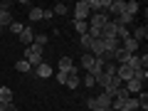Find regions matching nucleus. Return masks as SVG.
I'll return each instance as SVG.
<instances>
[{
    "instance_id": "nucleus-4",
    "label": "nucleus",
    "mask_w": 148,
    "mask_h": 111,
    "mask_svg": "<svg viewBox=\"0 0 148 111\" xmlns=\"http://www.w3.org/2000/svg\"><path fill=\"white\" fill-rule=\"evenodd\" d=\"M64 86H69V89H79V86H82V79H79V69H77V67H74L72 72L67 74V84H64Z\"/></svg>"
},
{
    "instance_id": "nucleus-22",
    "label": "nucleus",
    "mask_w": 148,
    "mask_h": 111,
    "mask_svg": "<svg viewBox=\"0 0 148 111\" xmlns=\"http://www.w3.org/2000/svg\"><path fill=\"white\" fill-rule=\"evenodd\" d=\"M138 10H141V5H138L136 0H128V3H126V12H128V15H136Z\"/></svg>"
},
{
    "instance_id": "nucleus-31",
    "label": "nucleus",
    "mask_w": 148,
    "mask_h": 111,
    "mask_svg": "<svg viewBox=\"0 0 148 111\" xmlns=\"http://www.w3.org/2000/svg\"><path fill=\"white\" fill-rule=\"evenodd\" d=\"M52 17H54L52 10H45V12H42V20H52Z\"/></svg>"
},
{
    "instance_id": "nucleus-19",
    "label": "nucleus",
    "mask_w": 148,
    "mask_h": 111,
    "mask_svg": "<svg viewBox=\"0 0 148 111\" xmlns=\"http://www.w3.org/2000/svg\"><path fill=\"white\" fill-rule=\"evenodd\" d=\"M91 42H94V40H91L89 35H82V37H79V45H82V52H89V49H91Z\"/></svg>"
},
{
    "instance_id": "nucleus-14",
    "label": "nucleus",
    "mask_w": 148,
    "mask_h": 111,
    "mask_svg": "<svg viewBox=\"0 0 148 111\" xmlns=\"http://www.w3.org/2000/svg\"><path fill=\"white\" fill-rule=\"evenodd\" d=\"M123 64H126V67L131 69V72H136V69H141V54H131V57H128V59H126Z\"/></svg>"
},
{
    "instance_id": "nucleus-18",
    "label": "nucleus",
    "mask_w": 148,
    "mask_h": 111,
    "mask_svg": "<svg viewBox=\"0 0 148 111\" xmlns=\"http://www.w3.org/2000/svg\"><path fill=\"white\" fill-rule=\"evenodd\" d=\"M72 25H74V30L79 32V37H82V35H86V30H89V22H82V20H74Z\"/></svg>"
},
{
    "instance_id": "nucleus-27",
    "label": "nucleus",
    "mask_w": 148,
    "mask_h": 111,
    "mask_svg": "<svg viewBox=\"0 0 148 111\" xmlns=\"http://www.w3.org/2000/svg\"><path fill=\"white\" fill-rule=\"evenodd\" d=\"M52 12L54 15H67V5H64V3H57V5L52 8Z\"/></svg>"
},
{
    "instance_id": "nucleus-7",
    "label": "nucleus",
    "mask_w": 148,
    "mask_h": 111,
    "mask_svg": "<svg viewBox=\"0 0 148 111\" xmlns=\"http://www.w3.org/2000/svg\"><path fill=\"white\" fill-rule=\"evenodd\" d=\"M74 69V62H72V57H62L57 62V72H62V74H69Z\"/></svg>"
},
{
    "instance_id": "nucleus-13",
    "label": "nucleus",
    "mask_w": 148,
    "mask_h": 111,
    "mask_svg": "<svg viewBox=\"0 0 148 111\" xmlns=\"http://www.w3.org/2000/svg\"><path fill=\"white\" fill-rule=\"evenodd\" d=\"M121 47L126 49L128 54H138V42L133 40V37H128V40H123V42H121Z\"/></svg>"
},
{
    "instance_id": "nucleus-20",
    "label": "nucleus",
    "mask_w": 148,
    "mask_h": 111,
    "mask_svg": "<svg viewBox=\"0 0 148 111\" xmlns=\"http://www.w3.org/2000/svg\"><path fill=\"white\" fill-rule=\"evenodd\" d=\"M10 22H12L10 10H3V12H0V27H10Z\"/></svg>"
},
{
    "instance_id": "nucleus-3",
    "label": "nucleus",
    "mask_w": 148,
    "mask_h": 111,
    "mask_svg": "<svg viewBox=\"0 0 148 111\" xmlns=\"http://www.w3.org/2000/svg\"><path fill=\"white\" fill-rule=\"evenodd\" d=\"M109 22V15L106 12H96V15H91V20H89V27H94V30H99L101 32V27Z\"/></svg>"
},
{
    "instance_id": "nucleus-9",
    "label": "nucleus",
    "mask_w": 148,
    "mask_h": 111,
    "mask_svg": "<svg viewBox=\"0 0 148 111\" xmlns=\"http://www.w3.org/2000/svg\"><path fill=\"white\" fill-rule=\"evenodd\" d=\"M123 86H126V91H128L131 96H133V94H138V91H143V84H141L138 79H133V77H131V79H128Z\"/></svg>"
},
{
    "instance_id": "nucleus-1",
    "label": "nucleus",
    "mask_w": 148,
    "mask_h": 111,
    "mask_svg": "<svg viewBox=\"0 0 148 111\" xmlns=\"http://www.w3.org/2000/svg\"><path fill=\"white\" fill-rule=\"evenodd\" d=\"M25 59L27 64H30L32 69L35 67H40V64L45 62V57H42V47H37V45H30V47H25Z\"/></svg>"
},
{
    "instance_id": "nucleus-11",
    "label": "nucleus",
    "mask_w": 148,
    "mask_h": 111,
    "mask_svg": "<svg viewBox=\"0 0 148 111\" xmlns=\"http://www.w3.org/2000/svg\"><path fill=\"white\" fill-rule=\"evenodd\" d=\"M116 77H119V79L123 82V84H126V82H128V79L133 77V72H131V69L126 67V64H119V67H116Z\"/></svg>"
},
{
    "instance_id": "nucleus-5",
    "label": "nucleus",
    "mask_w": 148,
    "mask_h": 111,
    "mask_svg": "<svg viewBox=\"0 0 148 111\" xmlns=\"http://www.w3.org/2000/svg\"><path fill=\"white\" fill-rule=\"evenodd\" d=\"M32 74H35V77H40V79H47V77H52V74H54V69L49 67L47 62H42L40 67H35V69H32Z\"/></svg>"
},
{
    "instance_id": "nucleus-15",
    "label": "nucleus",
    "mask_w": 148,
    "mask_h": 111,
    "mask_svg": "<svg viewBox=\"0 0 148 111\" xmlns=\"http://www.w3.org/2000/svg\"><path fill=\"white\" fill-rule=\"evenodd\" d=\"M131 37H133V40H136L138 45H141L143 40H146V37H148V27H146V25H141V27H136V30H133V35H131Z\"/></svg>"
},
{
    "instance_id": "nucleus-34",
    "label": "nucleus",
    "mask_w": 148,
    "mask_h": 111,
    "mask_svg": "<svg viewBox=\"0 0 148 111\" xmlns=\"http://www.w3.org/2000/svg\"><path fill=\"white\" fill-rule=\"evenodd\" d=\"M106 111H114V109H106Z\"/></svg>"
},
{
    "instance_id": "nucleus-6",
    "label": "nucleus",
    "mask_w": 148,
    "mask_h": 111,
    "mask_svg": "<svg viewBox=\"0 0 148 111\" xmlns=\"http://www.w3.org/2000/svg\"><path fill=\"white\" fill-rule=\"evenodd\" d=\"M116 20H109L106 22L104 27H101V37H104V40H111V37H116Z\"/></svg>"
},
{
    "instance_id": "nucleus-10",
    "label": "nucleus",
    "mask_w": 148,
    "mask_h": 111,
    "mask_svg": "<svg viewBox=\"0 0 148 111\" xmlns=\"http://www.w3.org/2000/svg\"><path fill=\"white\" fill-rule=\"evenodd\" d=\"M17 37H20V42L25 45V47H30V45L35 42V32H32L30 27H25V30H22V32H20V35H17Z\"/></svg>"
},
{
    "instance_id": "nucleus-30",
    "label": "nucleus",
    "mask_w": 148,
    "mask_h": 111,
    "mask_svg": "<svg viewBox=\"0 0 148 111\" xmlns=\"http://www.w3.org/2000/svg\"><path fill=\"white\" fill-rule=\"evenodd\" d=\"M57 82H59V84H67V74H62V72H57Z\"/></svg>"
},
{
    "instance_id": "nucleus-24",
    "label": "nucleus",
    "mask_w": 148,
    "mask_h": 111,
    "mask_svg": "<svg viewBox=\"0 0 148 111\" xmlns=\"http://www.w3.org/2000/svg\"><path fill=\"white\" fill-rule=\"evenodd\" d=\"M133 79H138L141 84H146V79H148V72H146V69H136V72H133Z\"/></svg>"
},
{
    "instance_id": "nucleus-16",
    "label": "nucleus",
    "mask_w": 148,
    "mask_h": 111,
    "mask_svg": "<svg viewBox=\"0 0 148 111\" xmlns=\"http://www.w3.org/2000/svg\"><path fill=\"white\" fill-rule=\"evenodd\" d=\"M0 104H12V91L8 86H0Z\"/></svg>"
},
{
    "instance_id": "nucleus-21",
    "label": "nucleus",
    "mask_w": 148,
    "mask_h": 111,
    "mask_svg": "<svg viewBox=\"0 0 148 111\" xmlns=\"http://www.w3.org/2000/svg\"><path fill=\"white\" fill-rule=\"evenodd\" d=\"M15 69H17V72H22V74L32 72V67H30V64L25 62V59H17V62H15Z\"/></svg>"
},
{
    "instance_id": "nucleus-12",
    "label": "nucleus",
    "mask_w": 148,
    "mask_h": 111,
    "mask_svg": "<svg viewBox=\"0 0 148 111\" xmlns=\"http://www.w3.org/2000/svg\"><path fill=\"white\" fill-rule=\"evenodd\" d=\"M94 99H96V106H99V109H111V101H114L109 94H104V91H101L99 96H94Z\"/></svg>"
},
{
    "instance_id": "nucleus-33",
    "label": "nucleus",
    "mask_w": 148,
    "mask_h": 111,
    "mask_svg": "<svg viewBox=\"0 0 148 111\" xmlns=\"http://www.w3.org/2000/svg\"><path fill=\"white\" fill-rule=\"evenodd\" d=\"M3 10H8V3H0V12Z\"/></svg>"
},
{
    "instance_id": "nucleus-36",
    "label": "nucleus",
    "mask_w": 148,
    "mask_h": 111,
    "mask_svg": "<svg viewBox=\"0 0 148 111\" xmlns=\"http://www.w3.org/2000/svg\"><path fill=\"white\" fill-rule=\"evenodd\" d=\"M0 32H3V27H0Z\"/></svg>"
},
{
    "instance_id": "nucleus-25",
    "label": "nucleus",
    "mask_w": 148,
    "mask_h": 111,
    "mask_svg": "<svg viewBox=\"0 0 148 111\" xmlns=\"http://www.w3.org/2000/svg\"><path fill=\"white\" fill-rule=\"evenodd\" d=\"M128 96H131V94H128V91H126V86H121V89H119L116 94H114V99H119V101H126Z\"/></svg>"
},
{
    "instance_id": "nucleus-26",
    "label": "nucleus",
    "mask_w": 148,
    "mask_h": 111,
    "mask_svg": "<svg viewBox=\"0 0 148 111\" xmlns=\"http://www.w3.org/2000/svg\"><path fill=\"white\" fill-rule=\"evenodd\" d=\"M32 45H37V47L45 49V45H47V35H35V42H32Z\"/></svg>"
},
{
    "instance_id": "nucleus-32",
    "label": "nucleus",
    "mask_w": 148,
    "mask_h": 111,
    "mask_svg": "<svg viewBox=\"0 0 148 111\" xmlns=\"http://www.w3.org/2000/svg\"><path fill=\"white\" fill-rule=\"evenodd\" d=\"M0 111H17V109H15V104H3V109H0Z\"/></svg>"
},
{
    "instance_id": "nucleus-28",
    "label": "nucleus",
    "mask_w": 148,
    "mask_h": 111,
    "mask_svg": "<svg viewBox=\"0 0 148 111\" xmlns=\"http://www.w3.org/2000/svg\"><path fill=\"white\" fill-rule=\"evenodd\" d=\"M10 30L15 32V35H20V32L25 30V25H20V22H15V20H12V22H10Z\"/></svg>"
},
{
    "instance_id": "nucleus-2",
    "label": "nucleus",
    "mask_w": 148,
    "mask_h": 111,
    "mask_svg": "<svg viewBox=\"0 0 148 111\" xmlns=\"http://www.w3.org/2000/svg\"><path fill=\"white\" fill-rule=\"evenodd\" d=\"M91 12H89V8H86V0H79L77 5H74V20H82V22H86V17H89Z\"/></svg>"
},
{
    "instance_id": "nucleus-23",
    "label": "nucleus",
    "mask_w": 148,
    "mask_h": 111,
    "mask_svg": "<svg viewBox=\"0 0 148 111\" xmlns=\"http://www.w3.org/2000/svg\"><path fill=\"white\" fill-rule=\"evenodd\" d=\"M42 8H30V20L32 22H37V20H42Z\"/></svg>"
},
{
    "instance_id": "nucleus-29",
    "label": "nucleus",
    "mask_w": 148,
    "mask_h": 111,
    "mask_svg": "<svg viewBox=\"0 0 148 111\" xmlns=\"http://www.w3.org/2000/svg\"><path fill=\"white\" fill-rule=\"evenodd\" d=\"M94 84H96V82H94V77H91V74H86V77H84V86H86V89H91Z\"/></svg>"
},
{
    "instance_id": "nucleus-8",
    "label": "nucleus",
    "mask_w": 148,
    "mask_h": 111,
    "mask_svg": "<svg viewBox=\"0 0 148 111\" xmlns=\"http://www.w3.org/2000/svg\"><path fill=\"white\" fill-rule=\"evenodd\" d=\"M126 10V3H123V0H111V8H109V12H106V15H121V12Z\"/></svg>"
},
{
    "instance_id": "nucleus-35",
    "label": "nucleus",
    "mask_w": 148,
    "mask_h": 111,
    "mask_svg": "<svg viewBox=\"0 0 148 111\" xmlns=\"http://www.w3.org/2000/svg\"><path fill=\"white\" fill-rule=\"evenodd\" d=\"M0 109H3V104H0Z\"/></svg>"
},
{
    "instance_id": "nucleus-17",
    "label": "nucleus",
    "mask_w": 148,
    "mask_h": 111,
    "mask_svg": "<svg viewBox=\"0 0 148 111\" xmlns=\"http://www.w3.org/2000/svg\"><path fill=\"white\" fill-rule=\"evenodd\" d=\"M82 67H84L86 72H89V69L94 67V57H91L89 52H82Z\"/></svg>"
}]
</instances>
